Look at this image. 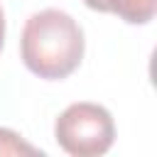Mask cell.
<instances>
[{"label": "cell", "mask_w": 157, "mask_h": 157, "mask_svg": "<svg viewBox=\"0 0 157 157\" xmlns=\"http://www.w3.org/2000/svg\"><path fill=\"white\" fill-rule=\"evenodd\" d=\"M0 155H42L34 145L25 142L15 130L0 128Z\"/></svg>", "instance_id": "277c9868"}, {"label": "cell", "mask_w": 157, "mask_h": 157, "mask_svg": "<svg viewBox=\"0 0 157 157\" xmlns=\"http://www.w3.org/2000/svg\"><path fill=\"white\" fill-rule=\"evenodd\" d=\"M86 7L110 12L128 25H147L157 12V0H83Z\"/></svg>", "instance_id": "3957f363"}, {"label": "cell", "mask_w": 157, "mask_h": 157, "mask_svg": "<svg viewBox=\"0 0 157 157\" xmlns=\"http://www.w3.org/2000/svg\"><path fill=\"white\" fill-rule=\"evenodd\" d=\"M83 52V29L69 12L47 7L27 17L20 34V56L34 76L47 81L66 78L78 69Z\"/></svg>", "instance_id": "6da1fadb"}, {"label": "cell", "mask_w": 157, "mask_h": 157, "mask_svg": "<svg viewBox=\"0 0 157 157\" xmlns=\"http://www.w3.org/2000/svg\"><path fill=\"white\" fill-rule=\"evenodd\" d=\"M2 44H5V15L0 7V52H2Z\"/></svg>", "instance_id": "5b68a950"}, {"label": "cell", "mask_w": 157, "mask_h": 157, "mask_svg": "<svg viewBox=\"0 0 157 157\" xmlns=\"http://www.w3.org/2000/svg\"><path fill=\"white\" fill-rule=\"evenodd\" d=\"M54 140L71 157L105 155L115 142L113 115L98 103H71L59 113L54 123Z\"/></svg>", "instance_id": "7a4b0ae2"}]
</instances>
